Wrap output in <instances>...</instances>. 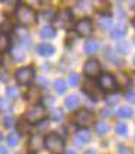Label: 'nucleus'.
I'll use <instances>...</instances> for the list:
<instances>
[{
    "label": "nucleus",
    "instance_id": "cd10ccee",
    "mask_svg": "<svg viewBox=\"0 0 135 154\" xmlns=\"http://www.w3.org/2000/svg\"><path fill=\"white\" fill-rule=\"evenodd\" d=\"M7 144L10 147H16L19 144V134L17 133H12V134L9 135V138H7Z\"/></svg>",
    "mask_w": 135,
    "mask_h": 154
},
{
    "label": "nucleus",
    "instance_id": "9d476101",
    "mask_svg": "<svg viewBox=\"0 0 135 154\" xmlns=\"http://www.w3.org/2000/svg\"><path fill=\"white\" fill-rule=\"evenodd\" d=\"M83 92L88 95V97H91L92 100H99V98H101L99 89H98L96 84H95L92 79H88L83 84Z\"/></svg>",
    "mask_w": 135,
    "mask_h": 154
},
{
    "label": "nucleus",
    "instance_id": "20e7f679",
    "mask_svg": "<svg viewBox=\"0 0 135 154\" xmlns=\"http://www.w3.org/2000/svg\"><path fill=\"white\" fill-rule=\"evenodd\" d=\"M45 115H46V111L42 105H33L30 107L26 111V120L29 122H39V121L45 120Z\"/></svg>",
    "mask_w": 135,
    "mask_h": 154
},
{
    "label": "nucleus",
    "instance_id": "79ce46f5",
    "mask_svg": "<svg viewBox=\"0 0 135 154\" xmlns=\"http://www.w3.org/2000/svg\"><path fill=\"white\" fill-rule=\"evenodd\" d=\"M0 154H7L6 148H4V147H0Z\"/></svg>",
    "mask_w": 135,
    "mask_h": 154
},
{
    "label": "nucleus",
    "instance_id": "e433bc0d",
    "mask_svg": "<svg viewBox=\"0 0 135 154\" xmlns=\"http://www.w3.org/2000/svg\"><path fill=\"white\" fill-rule=\"evenodd\" d=\"M118 100H119V97H118V95H109V97H106V101H108L111 105L116 104V102H118Z\"/></svg>",
    "mask_w": 135,
    "mask_h": 154
},
{
    "label": "nucleus",
    "instance_id": "c03bdc74",
    "mask_svg": "<svg viewBox=\"0 0 135 154\" xmlns=\"http://www.w3.org/2000/svg\"><path fill=\"white\" fill-rule=\"evenodd\" d=\"M65 2H66V3H75L76 0H65Z\"/></svg>",
    "mask_w": 135,
    "mask_h": 154
},
{
    "label": "nucleus",
    "instance_id": "b1692460",
    "mask_svg": "<svg viewBox=\"0 0 135 154\" xmlns=\"http://www.w3.org/2000/svg\"><path fill=\"white\" fill-rule=\"evenodd\" d=\"M118 115L119 117H122V118H131L132 117V109L129 107H121L119 109H118Z\"/></svg>",
    "mask_w": 135,
    "mask_h": 154
},
{
    "label": "nucleus",
    "instance_id": "de8ad7c7",
    "mask_svg": "<svg viewBox=\"0 0 135 154\" xmlns=\"http://www.w3.org/2000/svg\"><path fill=\"white\" fill-rule=\"evenodd\" d=\"M134 43H135V38H134Z\"/></svg>",
    "mask_w": 135,
    "mask_h": 154
},
{
    "label": "nucleus",
    "instance_id": "a211bd4d",
    "mask_svg": "<svg viewBox=\"0 0 135 154\" xmlns=\"http://www.w3.org/2000/svg\"><path fill=\"white\" fill-rule=\"evenodd\" d=\"M65 105H66L68 109H76L78 105H79V100H78V97H75V95H69L66 100H65Z\"/></svg>",
    "mask_w": 135,
    "mask_h": 154
},
{
    "label": "nucleus",
    "instance_id": "f704fd0d",
    "mask_svg": "<svg viewBox=\"0 0 135 154\" xmlns=\"http://www.w3.org/2000/svg\"><path fill=\"white\" fill-rule=\"evenodd\" d=\"M20 40L23 45H27V46H30V38H29V35L26 33H22L20 35Z\"/></svg>",
    "mask_w": 135,
    "mask_h": 154
},
{
    "label": "nucleus",
    "instance_id": "72a5a7b5",
    "mask_svg": "<svg viewBox=\"0 0 135 154\" xmlns=\"http://www.w3.org/2000/svg\"><path fill=\"white\" fill-rule=\"evenodd\" d=\"M4 3L7 5V7H10V9H16V6L19 5V0H3Z\"/></svg>",
    "mask_w": 135,
    "mask_h": 154
},
{
    "label": "nucleus",
    "instance_id": "39448f33",
    "mask_svg": "<svg viewBox=\"0 0 135 154\" xmlns=\"http://www.w3.org/2000/svg\"><path fill=\"white\" fill-rule=\"evenodd\" d=\"M34 78V69L32 66H26V68H20L17 72H16V81L20 84V85H29Z\"/></svg>",
    "mask_w": 135,
    "mask_h": 154
},
{
    "label": "nucleus",
    "instance_id": "bb28decb",
    "mask_svg": "<svg viewBox=\"0 0 135 154\" xmlns=\"http://www.w3.org/2000/svg\"><path fill=\"white\" fill-rule=\"evenodd\" d=\"M55 89H56V92L63 94V92H65V89H66V84H65V81L63 79H56L55 81Z\"/></svg>",
    "mask_w": 135,
    "mask_h": 154
},
{
    "label": "nucleus",
    "instance_id": "c85d7f7f",
    "mask_svg": "<svg viewBox=\"0 0 135 154\" xmlns=\"http://www.w3.org/2000/svg\"><path fill=\"white\" fill-rule=\"evenodd\" d=\"M6 94L10 100H16V98L19 97V89H17L16 87H7Z\"/></svg>",
    "mask_w": 135,
    "mask_h": 154
},
{
    "label": "nucleus",
    "instance_id": "c756f323",
    "mask_svg": "<svg viewBox=\"0 0 135 154\" xmlns=\"http://www.w3.org/2000/svg\"><path fill=\"white\" fill-rule=\"evenodd\" d=\"M79 81H81V78H79L78 74H70L69 75V79H68V84H69L70 87H76V85L79 84Z\"/></svg>",
    "mask_w": 135,
    "mask_h": 154
},
{
    "label": "nucleus",
    "instance_id": "7c9ffc66",
    "mask_svg": "<svg viewBox=\"0 0 135 154\" xmlns=\"http://www.w3.org/2000/svg\"><path fill=\"white\" fill-rule=\"evenodd\" d=\"M127 131H128L127 124H124V122H118V124H116V133H118L119 135H125L127 134Z\"/></svg>",
    "mask_w": 135,
    "mask_h": 154
},
{
    "label": "nucleus",
    "instance_id": "f3484780",
    "mask_svg": "<svg viewBox=\"0 0 135 154\" xmlns=\"http://www.w3.org/2000/svg\"><path fill=\"white\" fill-rule=\"evenodd\" d=\"M16 127H17V134H26L30 131V124L27 120H20L16 124Z\"/></svg>",
    "mask_w": 135,
    "mask_h": 154
},
{
    "label": "nucleus",
    "instance_id": "58836bf2",
    "mask_svg": "<svg viewBox=\"0 0 135 154\" xmlns=\"http://www.w3.org/2000/svg\"><path fill=\"white\" fill-rule=\"evenodd\" d=\"M119 46H121V49H122V51H124V52H128L129 46H128V45H127V43H125V42H124V43H121Z\"/></svg>",
    "mask_w": 135,
    "mask_h": 154
},
{
    "label": "nucleus",
    "instance_id": "7ed1b4c3",
    "mask_svg": "<svg viewBox=\"0 0 135 154\" xmlns=\"http://www.w3.org/2000/svg\"><path fill=\"white\" fill-rule=\"evenodd\" d=\"M95 121V115L88 111V109H81V111H78L76 115H75V122H76V125H79V127L85 128V127H89V125H92Z\"/></svg>",
    "mask_w": 135,
    "mask_h": 154
},
{
    "label": "nucleus",
    "instance_id": "f8f14e48",
    "mask_svg": "<svg viewBox=\"0 0 135 154\" xmlns=\"http://www.w3.org/2000/svg\"><path fill=\"white\" fill-rule=\"evenodd\" d=\"M40 89L38 87H32L27 89L26 92V100L29 101V102H32V104H36L38 101L40 100Z\"/></svg>",
    "mask_w": 135,
    "mask_h": 154
},
{
    "label": "nucleus",
    "instance_id": "a18cd8bd",
    "mask_svg": "<svg viewBox=\"0 0 135 154\" xmlns=\"http://www.w3.org/2000/svg\"><path fill=\"white\" fill-rule=\"evenodd\" d=\"M132 25H134V26H135V17H134V20H132Z\"/></svg>",
    "mask_w": 135,
    "mask_h": 154
},
{
    "label": "nucleus",
    "instance_id": "f03ea898",
    "mask_svg": "<svg viewBox=\"0 0 135 154\" xmlns=\"http://www.w3.org/2000/svg\"><path fill=\"white\" fill-rule=\"evenodd\" d=\"M16 17L23 26H30L36 22V12L29 6H20L16 10Z\"/></svg>",
    "mask_w": 135,
    "mask_h": 154
},
{
    "label": "nucleus",
    "instance_id": "6ab92c4d",
    "mask_svg": "<svg viewBox=\"0 0 135 154\" xmlns=\"http://www.w3.org/2000/svg\"><path fill=\"white\" fill-rule=\"evenodd\" d=\"M40 35H42V38H53L55 35H56V32H55V29L53 26H50V25H45V26L40 29Z\"/></svg>",
    "mask_w": 135,
    "mask_h": 154
},
{
    "label": "nucleus",
    "instance_id": "0eeeda50",
    "mask_svg": "<svg viewBox=\"0 0 135 154\" xmlns=\"http://www.w3.org/2000/svg\"><path fill=\"white\" fill-rule=\"evenodd\" d=\"M99 87L106 92H114L116 89V81L111 74H102L99 78Z\"/></svg>",
    "mask_w": 135,
    "mask_h": 154
},
{
    "label": "nucleus",
    "instance_id": "6e6552de",
    "mask_svg": "<svg viewBox=\"0 0 135 154\" xmlns=\"http://www.w3.org/2000/svg\"><path fill=\"white\" fill-rule=\"evenodd\" d=\"M83 72H85V75L89 76V78L98 76V75L101 74V65H99V62L95 59L86 60V63H85V66H83Z\"/></svg>",
    "mask_w": 135,
    "mask_h": 154
},
{
    "label": "nucleus",
    "instance_id": "f257e3e1",
    "mask_svg": "<svg viewBox=\"0 0 135 154\" xmlns=\"http://www.w3.org/2000/svg\"><path fill=\"white\" fill-rule=\"evenodd\" d=\"M43 144H45V147L49 150V153H52V154H61V153H63V150H65L63 140H62L56 133L47 134L46 137H45V140H43Z\"/></svg>",
    "mask_w": 135,
    "mask_h": 154
},
{
    "label": "nucleus",
    "instance_id": "2eb2a0df",
    "mask_svg": "<svg viewBox=\"0 0 135 154\" xmlns=\"http://www.w3.org/2000/svg\"><path fill=\"white\" fill-rule=\"evenodd\" d=\"M76 140L79 144H86L89 140H91V133H89L86 128H82L76 133Z\"/></svg>",
    "mask_w": 135,
    "mask_h": 154
},
{
    "label": "nucleus",
    "instance_id": "423d86ee",
    "mask_svg": "<svg viewBox=\"0 0 135 154\" xmlns=\"http://www.w3.org/2000/svg\"><path fill=\"white\" fill-rule=\"evenodd\" d=\"M75 30H76V33L79 35V36L88 38V36H91L92 32H94V25H92V22L89 19H82L76 23Z\"/></svg>",
    "mask_w": 135,
    "mask_h": 154
},
{
    "label": "nucleus",
    "instance_id": "aec40b11",
    "mask_svg": "<svg viewBox=\"0 0 135 154\" xmlns=\"http://www.w3.org/2000/svg\"><path fill=\"white\" fill-rule=\"evenodd\" d=\"M10 46V40H9V36L4 33H0V54L6 52Z\"/></svg>",
    "mask_w": 135,
    "mask_h": 154
},
{
    "label": "nucleus",
    "instance_id": "4c0bfd02",
    "mask_svg": "<svg viewBox=\"0 0 135 154\" xmlns=\"http://www.w3.org/2000/svg\"><path fill=\"white\" fill-rule=\"evenodd\" d=\"M127 100H128L129 102L135 104V92H134V91H131V92H128V94H127Z\"/></svg>",
    "mask_w": 135,
    "mask_h": 154
},
{
    "label": "nucleus",
    "instance_id": "473e14b6",
    "mask_svg": "<svg viewBox=\"0 0 135 154\" xmlns=\"http://www.w3.org/2000/svg\"><path fill=\"white\" fill-rule=\"evenodd\" d=\"M50 117H52L53 120H61L62 118V111L61 109H53V111L50 112Z\"/></svg>",
    "mask_w": 135,
    "mask_h": 154
},
{
    "label": "nucleus",
    "instance_id": "1a4fd4ad",
    "mask_svg": "<svg viewBox=\"0 0 135 154\" xmlns=\"http://www.w3.org/2000/svg\"><path fill=\"white\" fill-rule=\"evenodd\" d=\"M72 19H74L72 12H70L69 9H63V10H61V13L58 14L56 23L61 27H63V29H68V27L72 25Z\"/></svg>",
    "mask_w": 135,
    "mask_h": 154
},
{
    "label": "nucleus",
    "instance_id": "4468645a",
    "mask_svg": "<svg viewBox=\"0 0 135 154\" xmlns=\"http://www.w3.org/2000/svg\"><path fill=\"white\" fill-rule=\"evenodd\" d=\"M38 54L40 56H52L55 54V48L50 43H40L38 46Z\"/></svg>",
    "mask_w": 135,
    "mask_h": 154
},
{
    "label": "nucleus",
    "instance_id": "c9c22d12",
    "mask_svg": "<svg viewBox=\"0 0 135 154\" xmlns=\"http://www.w3.org/2000/svg\"><path fill=\"white\" fill-rule=\"evenodd\" d=\"M39 146H40V144H39V141H38V137L33 135L32 140H30V147L33 148V150H36V148H39Z\"/></svg>",
    "mask_w": 135,
    "mask_h": 154
},
{
    "label": "nucleus",
    "instance_id": "9b49d317",
    "mask_svg": "<svg viewBox=\"0 0 135 154\" xmlns=\"http://www.w3.org/2000/svg\"><path fill=\"white\" fill-rule=\"evenodd\" d=\"M94 7L98 13H101L102 16H105L106 13L111 12V3L108 0H95L94 2Z\"/></svg>",
    "mask_w": 135,
    "mask_h": 154
},
{
    "label": "nucleus",
    "instance_id": "ddd939ff",
    "mask_svg": "<svg viewBox=\"0 0 135 154\" xmlns=\"http://www.w3.org/2000/svg\"><path fill=\"white\" fill-rule=\"evenodd\" d=\"M125 33H127V23H125L124 20H121V22L118 23V26L114 29V32L111 33V36H112L114 39H121V38L125 36Z\"/></svg>",
    "mask_w": 135,
    "mask_h": 154
},
{
    "label": "nucleus",
    "instance_id": "412c9836",
    "mask_svg": "<svg viewBox=\"0 0 135 154\" xmlns=\"http://www.w3.org/2000/svg\"><path fill=\"white\" fill-rule=\"evenodd\" d=\"M98 48H99V45H98V42L96 40H88L86 42V45H85V52L89 55L95 54L96 51H98Z\"/></svg>",
    "mask_w": 135,
    "mask_h": 154
},
{
    "label": "nucleus",
    "instance_id": "a19ab883",
    "mask_svg": "<svg viewBox=\"0 0 135 154\" xmlns=\"http://www.w3.org/2000/svg\"><path fill=\"white\" fill-rule=\"evenodd\" d=\"M85 154H98L95 150H88V151H85Z\"/></svg>",
    "mask_w": 135,
    "mask_h": 154
},
{
    "label": "nucleus",
    "instance_id": "2f4dec72",
    "mask_svg": "<svg viewBox=\"0 0 135 154\" xmlns=\"http://www.w3.org/2000/svg\"><path fill=\"white\" fill-rule=\"evenodd\" d=\"M3 124H4V127H12L14 124V118L12 117V115H6L4 118H3Z\"/></svg>",
    "mask_w": 135,
    "mask_h": 154
},
{
    "label": "nucleus",
    "instance_id": "37998d69",
    "mask_svg": "<svg viewBox=\"0 0 135 154\" xmlns=\"http://www.w3.org/2000/svg\"><path fill=\"white\" fill-rule=\"evenodd\" d=\"M65 154H76L75 151H72V150H68V151H65Z\"/></svg>",
    "mask_w": 135,
    "mask_h": 154
},
{
    "label": "nucleus",
    "instance_id": "5701e85b",
    "mask_svg": "<svg viewBox=\"0 0 135 154\" xmlns=\"http://www.w3.org/2000/svg\"><path fill=\"white\" fill-rule=\"evenodd\" d=\"M12 108H13V105L10 104V101L0 98V112H10Z\"/></svg>",
    "mask_w": 135,
    "mask_h": 154
},
{
    "label": "nucleus",
    "instance_id": "dca6fc26",
    "mask_svg": "<svg viewBox=\"0 0 135 154\" xmlns=\"http://www.w3.org/2000/svg\"><path fill=\"white\" fill-rule=\"evenodd\" d=\"M12 56H13V59L16 62H20V60L25 59V56H26V52L23 51V48L19 46V45H16V46L12 49Z\"/></svg>",
    "mask_w": 135,
    "mask_h": 154
},
{
    "label": "nucleus",
    "instance_id": "393cba45",
    "mask_svg": "<svg viewBox=\"0 0 135 154\" xmlns=\"http://www.w3.org/2000/svg\"><path fill=\"white\" fill-rule=\"evenodd\" d=\"M108 124H105V122H98L96 125H95V131L98 133L99 135H104V134H106L108 133Z\"/></svg>",
    "mask_w": 135,
    "mask_h": 154
},
{
    "label": "nucleus",
    "instance_id": "ea45409f",
    "mask_svg": "<svg viewBox=\"0 0 135 154\" xmlns=\"http://www.w3.org/2000/svg\"><path fill=\"white\" fill-rule=\"evenodd\" d=\"M119 151H121V153H124V154H129V151H127V150L124 148V146H119Z\"/></svg>",
    "mask_w": 135,
    "mask_h": 154
},
{
    "label": "nucleus",
    "instance_id": "a878e982",
    "mask_svg": "<svg viewBox=\"0 0 135 154\" xmlns=\"http://www.w3.org/2000/svg\"><path fill=\"white\" fill-rule=\"evenodd\" d=\"M116 82H118V85L119 87H128L129 85V78H128V75H125V74H118V79H115Z\"/></svg>",
    "mask_w": 135,
    "mask_h": 154
},
{
    "label": "nucleus",
    "instance_id": "49530a36",
    "mask_svg": "<svg viewBox=\"0 0 135 154\" xmlns=\"http://www.w3.org/2000/svg\"><path fill=\"white\" fill-rule=\"evenodd\" d=\"M0 140H2V133H0Z\"/></svg>",
    "mask_w": 135,
    "mask_h": 154
},
{
    "label": "nucleus",
    "instance_id": "4be33fe9",
    "mask_svg": "<svg viewBox=\"0 0 135 154\" xmlns=\"http://www.w3.org/2000/svg\"><path fill=\"white\" fill-rule=\"evenodd\" d=\"M99 26H101V29H104V30H106V29H109V27L112 26V19H111V16H102L101 20H99Z\"/></svg>",
    "mask_w": 135,
    "mask_h": 154
}]
</instances>
